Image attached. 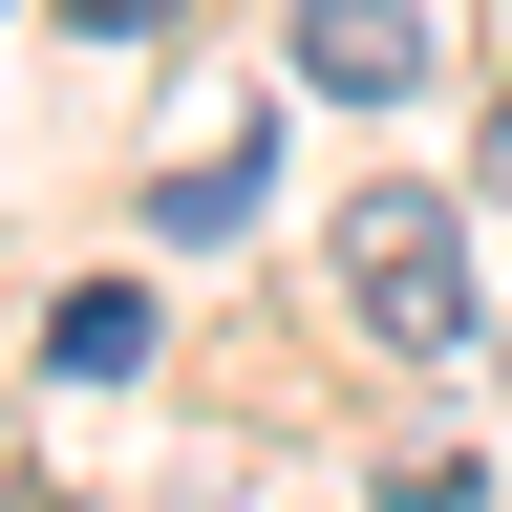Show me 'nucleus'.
<instances>
[{"label":"nucleus","mask_w":512,"mask_h":512,"mask_svg":"<svg viewBox=\"0 0 512 512\" xmlns=\"http://www.w3.org/2000/svg\"><path fill=\"white\" fill-rule=\"evenodd\" d=\"M342 299H363V342H470V214L448 192H342Z\"/></svg>","instance_id":"obj_1"},{"label":"nucleus","mask_w":512,"mask_h":512,"mask_svg":"<svg viewBox=\"0 0 512 512\" xmlns=\"http://www.w3.org/2000/svg\"><path fill=\"white\" fill-rule=\"evenodd\" d=\"M299 86L320 107H406L427 86V0H299Z\"/></svg>","instance_id":"obj_2"},{"label":"nucleus","mask_w":512,"mask_h":512,"mask_svg":"<svg viewBox=\"0 0 512 512\" xmlns=\"http://www.w3.org/2000/svg\"><path fill=\"white\" fill-rule=\"evenodd\" d=\"M43 363H64V384H128V363H150V299H128V278L43 299Z\"/></svg>","instance_id":"obj_3"},{"label":"nucleus","mask_w":512,"mask_h":512,"mask_svg":"<svg viewBox=\"0 0 512 512\" xmlns=\"http://www.w3.org/2000/svg\"><path fill=\"white\" fill-rule=\"evenodd\" d=\"M150 214H171V235H235V214H256V150H171Z\"/></svg>","instance_id":"obj_4"},{"label":"nucleus","mask_w":512,"mask_h":512,"mask_svg":"<svg viewBox=\"0 0 512 512\" xmlns=\"http://www.w3.org/2000/svg\"><path fill=\"white\" fill-rule=\"evenodd\" d=\"M64 22H86V43H150V22H171V0H64Z\"/></svg>","instance_id":"obj_5"},{"label":"nucleus","mask_w":512,"mask_h":512,"mask_svg":"<svg viewBox=\"0 0 512 512\" xmlns=\"http://www.w3.org/2000/svg\"><path fill=\"white\" fill-rule=\"evenodd\" d=\"M491 192H512V107H491Z\"/></svg>","instance_id":"obj_6"},{"label":"nucleus","mask_w":512,"mask_h":512,"mask_svg":"<svg viewBox=\"0 0 512 512\" xmlns=\"http://www.w3.org/2000/svg\"><path fill=\"white\" fill-rule=\"evenodd\" d=\"M0 512H43V491H0Z\"/></svg>","instance_id":"obj_7"}]
</instances>
